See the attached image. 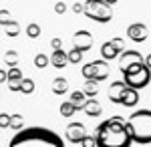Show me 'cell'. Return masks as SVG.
<instances>
[{"label":"cell","mask_w":151,"mask_h":147,"mask_svg":"<svg viewBox=\"0 0 151 147\" xmlns=\"http://www.w3.org/2000/svg\"><path fill=\"white\" fill-rule=\"evenodd\" d=\"M81 147H97V141H95V135H85L81 141Z\"/></svg>","instance_id":"23"},{"label":"cell","mask_w":151,"mask_h":147,"mask_svg":"<svg viewBox=\"0 0 151 147\" xmlns=\"http://www.w3.org/2000/svg\"><path fill=\"white\" fill-rule=\"evenodd\" d=\"M10 125L14 127V129H22V121H20V117H18V115H16V117H12Z\"/></svg>","instance_id":"27"},{"label":"cell","mask_w":151,"mask_h":147,"mask_svg":"<svg viewBox=\"0 0 151 147\" xmlns=\"http://www.w3.org/2000/svg\"><path fill=\"white\" fill-rule=\"evenodd\" d=\"M4 79H8V73H4V71L0 68V81H4Z\"/></svg>","instance_id":"32"},{"label":"cell","mask_w":151,"mask_h":147,"mask_svg":"<svg viewBox=\"0 0 151 147\" xmlns=\"http://www.w3.org/2000/svg\"><path fill=\"white\" fill-rule=\"evenodd\" d=\"M127 36L133 43H145L147 36H149V30L143 22H133L127 26Z\"/></svg>","instance_id":"9"},{"label":"cell","mask_w":151,"mask_h":147,"mask_svg":"<svg viewBox=\"0 0 151 147\" xmlns=\"http://www.w3.org/2000/svg\"><path fill=\"white\" fill-rule=\"evenodd\" d=\"M145 65V57L139 50H123L119 55V71L121 75H129L133 71H137Z\"/></svg>","instance_id":"5"},{"label":"cell","mask_w":151,"mask_h":147,"mask_svg":"<svg viewBox=\"0 0 151 147\" xmlns=\"http://www.w3.org/2000/svg\"><path fill=\"white\" fill-rule=\"evenodd\" d=\"M20 91L22 93H32L35 91V83L30 79H22V83H20Z\"/></svg>","instance_id":"21"},{"label":"cell","mask_w":151,"mask_h":147,"mask_svg":"<svg viewBox=\"0 0 151 147\" xmlns=\"http://www.w3.org/2000/svg\"><path fill=\"white\" fill-rule=\"evenodd\" d=\"M83 12L87 14V18H91L95 22H101V24L109 22L113 18V8L105 0H87L83 4Z\"/></svg>","instance_id":"4"},{"label":"cell","mask_w":151,"mask_h":147,"mask_svg":"<svg viewBox=\"0 0 151 147\" xmlns=\"http://www.w3.org/2000/svg\"><path fill=\"white\" fill-rule=\"evenodd\" d=\"M125 89H127L125 81H115V83H111V85H109V91H107L111 103H119V105H121V99H123Z\"/></svg>","instance_id":"11"},{"label":"cell","mask_w":151,"mask_h":147,"mask_svg":"<svg viewBox=\"0 0 151 147\" xmlns=\"http://www.w3.org/2000/svg\"><path fill=\"white\" fill-rule=\"evenodd\" d=\"M75 113H77V109H75V105L70 101H65L60 105V115H63V117H73Z\"/></svg>","instance_id":"19"},{"label":"cell","mask_w":151,"mask_h":147,"mask_svg":"<svg viewBox=\"0 0 151 147\" xmlns=\"http://www.w3.org/2000/svg\"><path fill=\"white\" fill-rule=\"evenodd\" d=\"M83 111H85V115H89V117H99V115L103 113V107H101V103L93 97V99H87Z\"/></svg>","instance_id":"13"},{"label":"cell","mask_w":151,"mask_h":147,"mask_svg":"<svg viewBox=\"0 0 151 147\" xmlns=\"http://www.w3.org/2000/svg\"><path fill=\"white\" fill-rule=\"evenodd\" d=\"M97 147H131L133 139L127 131V121L123 117H109L95 129Z\"/></svg>","instance_id":"1"},{"label":"cell","mask_w":151,"mask_h":147,"mask_svg":"<svg viewBox=\"0 0 151 147\" xmlns=\"http://www.w3.org/2000/svg\"><path fill=\"white\" fill-rule=\"evenodd\" d=\"M123 81H125L127 87H131V89H135V91L145 89L151 83V68L147 67V65H143V67L137 68V71H133V73H129V75H123Z\"/></svg>","instance_id":"7"},{"label":"cell","mask_w":151,"mask_h":147,"mask_svg":"<svg viewBox=\"0 0 151 147\" xmlns=\"http://www.w3.org/2000/svg\"><path fill=\"white\" fill-rule=\"evenodd\" d=\"M35 65H36L38 68H45V67L48 65V58L45 57V55H36V58H35Z\"/></svg>","instance_id":"24"},{"label":"cell","mask_w":151,"mask_h":147,"mask_svg":"<svg viewBox=\"0 0 151 147\" xmlns=\"http://www.w3.org/2000/svg\"><path fill=\"white\" fill-rule=\"evenodd\" d=\"M50 63H52V67H55V68H65V67H67V63H69L67 53H65L63 48L55 50V53L50 55Z\"/></svg>","instance_id":"14"},{"label":"cell","mask_w":151,"mask_h":147,"mask_svg":"<svg viewBox=\"0 0 151 147\" xmlns=\"http://www.w3.org/2000/svg\"><path fill=\"white\" fill-rule=\"evenodd\" d=\"M38 34H40V28H38L36 24H30V26H28V36H32V38H36Z\"/></svg>","instance_id":"26"},{"label":"cell","mask_w":151,"mask_h":147,"mask_svg":"<svg viewBox=\"0 0 151 147\" xmlns=\"http://www.w3.org/2000/svg\"><path fill=\"white\" fill-rule=\"evenodd\" d=\"M91 46H93V34L89 30H79V32L73 34V48H77L81 53H87Z\"/></svg>","instance_id":"8"},{"label":"cell","mask_w":151,"mask_h":147,"mask_svg":"<svg viewBox=\"0 0 151 147\" xmlns=\"http://www.w3.org/2000/svg\"><path fill=\"white\" fill-rule=\"evenodd\" d=\"M57 12H65V4H57Z\"/></svg>","instance_id":"34"},{"label":"cell","mask_w":151,"mask_h":147,"mask_svg":"<svg viewBox=\"0 0 151 147\" xmlns=\"http://www.w3.org/2000/svg\"><path fill=\"white\" fill-rule=\"evenodd\" d=\"M8 125H10V117L6 113H2L0 115V127H8Z\"/></svg>","instance_id":"28"},{"label":"cell","mask_w":151,"mask_h":147,"mask_svg":"<svg viewBox=\"0 0 151 147\" xmlns=\"http://www.w3.org/2000/svg\"><path fill=\"white\" fill-rule=\"evenodd\" d=\"M111 43H113V46L117 48V53H119V55L125 50V43H123V38H113Z\"/></svg>","instance_id":"25"},{"label":"cell","mask_w":151,"mask_h":147,"mask_svg":"<svg viewBox=\"0 0 151 147\" xmlns=\"http://www.w3.org/2000/svg\"><path fill=\"white\" fill-rule=\"evenodd\" d=\"M8 147H67L65 139L47 127H22L18 129Z\"/></svg>","instance_id":"2"},{"label":"cell","mask_w":151,"mask_h":147,"mask_svg":"<svg viewBox=\"0 0 151 147\" xmlns=\"http://www.w3.org/2000/svg\"><path fill=\"white\" fill-rule=\"evenodd\" d=\"M127 131L133 143L149 145L151 143V109H137L127 119Z\"/></svg>","instance_id":"3"},{"label":"cell","mask_w":151,"mask_h":147,"mask_svg":"<svg viewBox=\"0 0 151 147\" xmlns=\"http://www.w3.org/2000/svg\"><path fill=\"white\" fill-rule=\"evenodd\" d=\"M105 2H107V4H111V6H113V4H115V2H119V0H105Z\"/></svg>","instance_id":"35"},{"label":"cell","mask_w":151,"mask_h":147,"mask_svg":"<svg viewBox=\"0 0 151 147\" xmlns=\"http://www.w3.org/2000/svg\"><path fill=\"white\" fill-rule=\"evenodd\" d=\"M137 103H139V91L127 87V89H125V93H123L121 105H123V107H135Z\"/></svg>","instance_id":"12"},{"label":"cell","mask_w":151,"mask_h":147,"mask_svg":"<svg viewBox=\"0 0 151 147\" xmlns=\"http://www.w3.org/2000/svg\"><path fill=\"white\" fill-rule=\"evenodd\" d=\"M67 58H69V63H73V65H77V63H81L83 53H81V50H77V48H73L70 53H67Z\"/></svg>","instance_id":"20"},{"label":"cell","mask_w":151,"mask_h":147,"mask_svg":"<svg viewBox=\"0 0 151 147\" xmlns=\"http://www.w3.org/2000/svg\"><path fill=\"white\" fill-rule=\"evenodd\" d=\"M69 91V81L63 79V77H58V79L52 81V93L55 95H65Z\"/></svg>","instance_id":"17"},{"label":"cell","mask_w":151,"mask_h":147,"mask_svg":"<svg viewBox=\"0 0 151 147\" xmlns=\"http://www.w3.org/2000/svg\"><path fill=\"white\" fill-rule=\"evenodd\" d=\"M8 34H10V36H16V34H18V24L16 22L8 24Z\"/></svg>","instance_id":"29"},{"label":"cell","mask_w":151,"mask_h":147,"mask_svg":"<svg viewBox=\"0 0 151 147\" xmlns=\"http://www.w3.org/2000/svg\"><path fill=\"white\" fill-rule=\"evenodd\" d=\"M83 93H85L89 99L97 97V93H99V83H97V81H87L85 87H83Z\"/></svg>","instance_id":"18"},{"label":"cell","mask_w":151,"mask_h":147,"mask_svg":"<svg viewBox=\"0 0 151 147\" xmlns=\"http://www.w3.org/2000/svg\"><path fill=\"white\" fill-rule=\"evenodd\" d=\"M8 81H22V75H20V68L18 67H12L8 71Z\"/></svg>","instance_id":"22"},{"label":"cell","mask_w":151,"mask_h":147,"mask_svg":"<svg viewBox=\"0 0 151 147\" xmlns=\"http://www.w3.org/2000/svg\"><path fill=\"white\" fill-rule=\"evenodd\" d=\"M145 65H147V67L151 68V53H149V55H147V57H145Z\"/></svg>","instance_id":"33"},{"label":"cell","mask_w":151,"mask_h":147,"mask_svg":"<svg viewBox=\"0 0 151 147\" xmlns=\"http://www.w3.org/2000/svg\"><path fill=\"white\" fill-rule=\"evenodd\" d=\"M52 46H55V50H58V48H60V40L55 38V40H52Z\"/></svg>","instance_id":"30"},{"label":"cell","mask_w":151,"mask_h":147,"mask_svg":"<svg viewBox=\"0 0 151 147\" xmlns=\"http://www.w3.org/2000/svg\"><path fill=\"white\" fill-rule=\"evenodd\" d=\"M87 99H89V97H87L83 91H75V93H70V99H69V101L73 103V105H75V109L79 111V109H83V107H85Z\"/></svg>","instance_id":"16"},{"label":"cell","mask_w":151,"mask_h":147,"mask_svg":"<svg viewBox=\"0 0 151 147\" xmlns=\"http://www.w3.org/2000/svg\"><path fill=\"white\" fill-rule=\"evenodd\" d=\"M73 10H75V12H83V4H75Z\"/></svg>","instance_id":"31"},{"label":"cell","mask_w":151,"mask_h":147,"mask_svg":"<svg viewBox=\"0 0 151 147\" xmlns=\"http://www.w3.org/2000/svg\"><path fill=\"white\" fill-rule=\"evenodd\" d=\"M101 55H103V61H113V58H119V53H117V48L113 46V43L109 40V43H105L101 46Z\"/></svg>","instance_id":"15"},{"label":"cell","mask_w":151,"mask_h":147,"mask_svg":"<svg viewBox=\"0 0 151 147\" xmlns=\"http://www.w3.org/2000/svg\"><path fill=\"white\" fill-rule=\"evenodd\" d=\"M83 77L87 81H97V83H101L109 77V73H111V67H109V63L107 61H91V63H87L85 67L81 68Z\"/></svg>","instance_id":"6"},{"label":"cell","mask_w":151,"mask_h":147,"mask_svg":"<svg viewBox=\"0 0 151 147\" xmlns=\"http://www.w3.org/2000/svg\"><path fill=\"white\" fill-rule=\"evenodd\" d=\"M65 135H67V141H70V143H81L83 137L87 135V129H85V125L83 123H70L69 127H67V131H65Z\"/></svg>","instance_id":"10"}]
</instances>
